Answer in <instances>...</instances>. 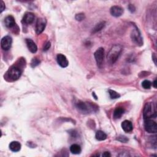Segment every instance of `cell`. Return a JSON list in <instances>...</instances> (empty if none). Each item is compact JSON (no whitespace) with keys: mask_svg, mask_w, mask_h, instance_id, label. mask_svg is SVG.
<instances>
[{"mask_svg":"<svg viewBox=\"0 0 157 157\" xmlns=\"http://www.w3.org/2000/svg\"><path fill=\"white\" fill-rule=\"evenodd\" d=\"M81 147L80 145H79L78 144H73L70 147V151L73 154H80L81 152Z\"/></svg>","mask_w":157,"mask_h":157,"instance_id":"cell-18","label":"cell"},{"mask_svg":"<svg viewBox=\"0 0 157 157\" xmlns=\"http://www.w3.org/2000/svg\"><path fill=\"white\" fill-rule=\"evenodd\" d=\"M75 20L77 21H82L85 19V14L83 13H79L75 15Z\"/></svg>","mask_w":157,"mask_h":157,"instance_id":"cell-25","label":"cell"},{"mask_svg":"<svg viewBox=\"0 0 157 157\" xmlns=\"http://www.w3.org/2000/svg\"><path fill=\"white\" fill-rule=\"evenodd\" d=\"M109 94L111 99H117L120 97V95L117 92L112 90H109Z\"/></svg>","mask_w":157,"mask_h":157,"instance_id":"cell-21","label":"cell"},{"mask_svg":"<svg viewBox=\"0 0 157 157\" xmlns=\"http://www.w3.org/2000/svg\"><path fill=\"white\" fill-rule=\"evenodd\" d=\"M8 78L12 80H16L19 79L22 75V70L17 66L11 67L7 73Z\"/></svg>","mask_w":157,"mask_h":157,"instance_id":"cell-4","label":"cell"},{"mask_svg":"<svg viewBox=\"0 0 157 157\" xmlns=\"http://www.w3.org/2000/svg\"><path fill=\"white\" fill-rule=\"evenodd\" d=\"M117 140H118L119 141L121 142H124V143H126L128 141V139L126 136H122L120 135L119 137H117Z\"/></svg>","mask_w":157,"mask_h":157,"instance_id":"cell-24","label":"cell"},{"mask_svg":"<svg viewBox=\"0 0 157 157\" xmlns=\"http://www.w3.org/2000/svg\"><path fill=\"white\" fill-rule=\"evenodd\" d=\"M156 116V109L153 103H148L145 104L144 111H143V117L144 120L147 119H152V118H155Z\"/></svg>","mask_w":157,"mask_h":157,"instance_id":"cell-2","label":"cell"},{"mask_svg":"<svg viewBox=\"0 0 157 157\" xmlns=\"http://www.w3.org/2000/svg\"><path fill=\"white\" fill-rule=\"evenodd\" d=\"M50 42H47V43H46L44 46V51H47L48 50L50 47Z\"/></svg>","mask_w":157,"mask_h":157,"instance_id":"cell-26","label":"cell"},{"mask_svg":"<svg viewBox=\"0 0 157 157\" xmlns=\"http://www.w3.org/2000/svg\"><path fill=\"white\" fill-rule=\"evenodd\" d=\"M153 85H154V87H155V88H156V80H154Z\"/></svg>","mask_w":157,"mask_h":157,"instance_id":"cell-30","label":"cell"},{"mask_svg":"<svg viewBox=\"0 0 157 157\" xmlns=\"http://www.w3.org/2000/svg\"><path fill=\"white\" fill-rule=\"evenodd\" d=\"M4 24L8 28H13L15 25V21L14 17L12 15H9L6 17L4 19Z\"/></svg>","mask_w":157,"mask_h":157,"instance_id":"cell-15","label":"cell"},{"mask_svg":"<svg viewBox=\"0 0 157 157\" xmlns=\"http://www.w3.org/2000/svg\"><path fill=\"white\" fill-rule=\"evenodd\" d=\"M75 106L80 112L84 114H88L90 112L91 110H94L95 106H96L91 104H87L82 101H78L75 104Z\"/></svg>","mask_w":157,"mask_h":157,"instance_id":"cell-3","label":"cell"},{"mask_svg":"<svg viewBox=\"0 0 157 157\" xmlns=\"http://www.w3.org/2000/svg\"><path fill=\"white\" fill-rule=\"evenodd\" d=\"M128 9H129V10L130 11L131 13H134L135 11V10H136V8H135V6H134V5L130 4L128 6Z\"/></svg>","mask_w":157,"mask_h":157,"instance_id":"cell-27","label":"cell"},{"mask_svg":"<svg viewBox=\"0 0 157 157\" xmlns=\"http://www.w3.org/2000/svg\"><path fill=\"white\" fill-rule=\"evenodd\" d=\"M57 60L59 65L62 68H66L69 65L67 58L63 54H59L57 56Z\"/></svg>","mask_w":157,"mask_h":157,"instance_id":"cell-10","label":"cell"},{"mask_svg":"<svg viewBox=\"0 0 157 157\" xmlns=\"http://www.w3.org/2000/svg\"><path fill=\"white\" fill-rule=\"evenodd\" d=\"M95 137L98 141H104L107 138V135L104 131L99 130L96 133Z\"/></svg>","mask_w":157,"mask_h":157,"instance_id":"cell-19","label":"cell"},{"mask_svg":"<svg viewBox=\"0 0 157 157\" xmlns=\"http://www.w3.org/2000/svg\"><path fill=\"white\" fill-rule=\"evenodd\" d=\"M142 86L144 89H150L152 86V83L148 80H145L142 83Z\"/></svg>","mask_w":157,"mask_h":157,"instance_id":"cell-22","label":"cell"},{"mask_svg":"<svg viewBox=\"0 0 157 157\" xmlns=\"http://www.w3.org/2000/svg\"><path fill=\"white\" fill-rule=\"evenodd\" d=\"M145 130L149 133H156L157 132V125L155 121L152 119L145 120Z\"/></svg>","mask_w":157,"mask_h":157,"instance_id":"cell-6","label":"cell"},{"mask_svg":"<svg viewBox=\"0 0 157 157\" xmlns=\"http://www.w3.org/2000/svg\"><path fill=\"white\" fill-rule=\"evenodd\" d=\"M110 13L114 17H118L121 16L124 13V9L118 6H114L110 10Z\"/></svg>","mask_w":157,"mask_h":157,"instance_id":"cell-11","label":"cell"},{"mask_svg":"<svg viewBox=\"0 0 157 157\" xmlns=\"http://www.w3.org/2000/svg\"><path fill=\"white\" fill-rule=\"evenodd\" d=\"M104 49L103 47L99 48L94 54L95 59L96 61L97 65L98 67L101 68L104 61Z\"/></svg>","mask_w":157,"mask_h":157,"instance_id":"cell-7","label":"cell"},{"mask_svg":"<svg viewBox=\"0 0 157 157\" xmlns=\"http://www.w3.org/2000/svg\"><path fill=\"white\" fill-rule=\"evenodd\" d=\"M34 20V15L31 13H27L24 14L23 17L22 22L25 24L30 25L31 24Z\"/></svg>","mask_w":157,"mask_h":157,"instance_id":"cell-12","label":"cell"},{"mask_svg":"<svg viewBox=\"0 0 157 157\" xmlns=\"http://www.w3.org/2000/svg\"><path fill=\"white\" fill-rule=\"evenodd\" d=\"M121 128L126 133H130L132 131L133 129V124L129 120H125L121 124Z\"/></svg>","mask_w":157,"mask_h":157,"instance_id":"cell-14","label":"cell"},{"mask_svg":"<svg viewBox=\"0 0 157 157\" xmlns=\"http://www.w3.org/2000/svg\"><path fill=\"white\" fill-rule=\"evenodd\" d=\"M125 112V109L124 108L122 107H117L114 112V118L115 119H120L122 115H123V114H124Z\"/></svg>","mask_w":157,"mask_h":157,"instance_id":"cell-17","label":"cell"},{"mask_svg":"<svg viewBox=\"0 0 157 157\" xmlns=\"http://www.w3.org/2000/svg\"><path fill=\"white\" fill-rule=\"evenodd\" d=\"M40 60L38 59V58L34 57V58H33V60H31V66L32 68H34V67L38 66L40 64Z\"/></svg>","mask_w":157,"mask_h":157,"instance_id":"cell-23","label":"cell"},{"mask_svg":"<svg viewBox=\"0 0 157 157\" xmlns=\"http://www.w3.org/2000/svg\"><path fill=\"white\" fill-rule=\"evenodd\" d=\"M135 28L133 29L131 33V38L134 43H135L137 45H143V40L141 35V33L138 30V28L135 26Z\"/></svg>","mask_w":157,"mask_h":157,"instance_id":"cell-5","label":"cell"},{"mask_svg":"<svg viewBox=\"0 0 157 157\" xmlns=\"http://www.w3.org/2000/svg\"><path fill=\"white\" fill-rule=\"evenodd\" d=\"M105 24L106 23L105 22H101L100 23H99L93 29V33H97L98 31H101L103 28H104V27H105Z\"/></svg>","mask_w":157,"mask_h":157,"instance_id":"cell-20","label":"cell"},{"mask_svg":"<svg viewBox=\"0 0 157 157\" xmlns=\"http://www.w3.org/2000/svg\"><path fill=\"white\" fill-rule=\"evenodd\" d=\"M0 5H1V9H0L1 10H0V12L2 13L3 11V10L5 9V8H6L5 3H4L3 1H1V4H0Z\"/></svg>","mask_w":157,"mask_h":157,"instance_id":"cell-28","label":"cell"},{"mask_svg":"<svg viewBox=\"0 0 157 157\" xmlns=\"http://www.w3.org/2000/svg\"><path fill=\"white\" fill-rule=\"evenodd\" d=\"M123 48L120 45H115L111 48L107 56V62L110 65H113L118 60L119 56L120 55Z\"/></svg>","mask_w":157,"mask_h":157,"instance_id":"cell-1","label":"cell"},{"mask_svg":"<svg viewBox=\"0 0 157 157\" xmlns=\"http://www.w3.org/2000/svg\"><path fill=\"white\" fill-rule=\"evenodd\" d=\"M26 43L29 50H30L31 53H36L38 50V47L35 43L31 39H26Z\"/></svg>","mask_w":157,"mask_h":157,"instance_id":"cell-13","label":"cell"},{"mask_svg":"<svg viewBox=\"0 0 157 157\" xmlns=\"http://www.w3.org/2000/svg\"><path fill=\"white\" fill-rule=\"evenodd\" d=\"M93 96H94L95 97V99H96V100H97V97L96 96V95H95V93H93Z\"/></svg>","mask_w":157,"mask_h":157,"instance_id":"cell-31","label":"cell"},{"mask_svg":"<svg viewBox=\"0 0 157 157\" xmlns=\"http://www.w3.org/2000/svg\"><path fill=\"white\" fill-rule=\"evenodd\" d=\"M13 43L12 38L9 36H6L3 37L1 40V48L4 50H8L11 47Z\"/></svg>","mask_w":157,"mask_h":157,"instance_id":"cell-8","label":"cell"},{"mask_svg":"<svg viewBox=\"0 0 157 157\" xmlns=\"http://www.w3.org/2000/svg\"><path fill=\"white\" fill-rule=\"evenodd\" d=\"M9 149L13 152H19L21 149V144L18 141H13L9 144Z\"/></svg>","mask_w":157,"mask_h":157,"instance_id":"cell-16","label":"cell"},{"mask_svg":"<svg viewBox=\"0 0 157 157\" xmlns=\"http://www.w3.org/2000/svg\"><path fill=\"white\" fill-rule=\"evenodd\" d=\"M110 156H111V155H110V154L109 152H105L103 154V156H104V157H108Z\"/></svg>","mask_w":157,"mask_h":157,"instance_id":"cell-29","label":"cell"},{"mask_svg":"<svg viewBox=\"0 0 157 157\" xmlns=\"http://www.w3.org/2000/svg\"><path fill=\"white\" fill-rule=\"evenodd\" d=\"M46 26V20L43 18H39L36 25V32L38 34L42 33Z\"/></svg>","mask_w":157,"mask_h":157,"instance_id":"cell-9","label":"cell"}]
</instances>
